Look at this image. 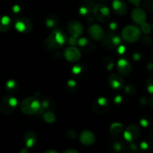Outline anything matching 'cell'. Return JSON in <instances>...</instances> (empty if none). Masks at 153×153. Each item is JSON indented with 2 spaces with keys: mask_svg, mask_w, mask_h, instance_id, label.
<instances>
[{
  "mask_svg": "<svg viewBox=\"0 0 153 153\" xmlns=\"http://www.w3.org/2000/svg\"><path fill=\"white\" fill-rule=\"evenodd\" d=\"M67 42V37L62 31L55 29L49 34V37L43 41V47L46 49H55L61 48Z\"/></svg>",
  "mask_w": 153,
  "mask_h": 153,
  "instance_id": "cell-1",
  "label": "cell"
},
{
  "mask_svg": "<svg viewBox=\"0 0 153 153\" xmlns=\"http://www.w3.org/2000/svg\"><path fill=\"white\" fill-rule=\"evenodd\" d=\"M19 108L21 111L25 114L33 115L40 111V102L35 97H28L21 102Z\"/></svg>",
  "mask_w": 153,
  "mask_h": 153,
  "instance_id": "cell-2",
  "label": "cell"
},
{
  "mask_svg": "<svg viewBox=\"0 0 153 153\" xmlns=\"http://www.w3.org/2000/svg\"><path fill=\"white\" fill-rule=\"evenodd\" d=\"M122 37L127 43H132L137 42L141 37V31L135 25H127L123 29Z\"/></svg>",
  "mask_w": 153,
  "mask_h": 153,
  "instance_id": "cell-3",
  "label": "cell"
},
{
  "mask_svg": "<svg viewBox=\"0 0 153 153\" xmlns=\"http://www.w3.org/2000/svg\"><path fill=\"white\" fill-rule=\"evenodd\" d=\"M17 105V100L11 95H6L0 105V111L4 115H10L14 112Z\"/></svg>",
  "mask_w": 153,
  "mask_h": 153,
  "instance_id": "cell-4",
  "label": "cell"
},
{
  "mask_svg": "<svg viewBox=\"0 0 153 153\" xmlns=\"http://www.w3.org/2000/svg\"><path fill=\"white\" fill-rule=\"evenodd\" d=\"M93 13L96 19L101 22H106L110 19L109 8L103 4H98L94 6Z\"/></svg>",
  "mask_w": 153,
  "mask_h": 153,
  "instance_id": "cell-5",
  "label": "cell"
},
{
  "mask_svg": "<svg viewBox=\"0 0 153 153\" xmlns=\"http://www.w3.org/2000/svg\"><path fill=\"white\" fill-rule=\"evenodd\" d=\"M67 28L70 35L76 38H79L83 34V26L77 20H72L69 22Z\"/></svg>",
  "mask_w": 153,
  "mask_h": 153,
  "instance_id": "cell-6",
  "label": "cell"
},
{
  "mask_svg": "<svg viewBox=\"0 0 153 153\" xmlns=\"http://www.w3.org/2000/svg\"><path fill=\"white\" fill-rule=\"evenodd\" d=\"M64 55L67 61H70V62H76L80 59L82 54L78 48H76V46H71L66 48L64 52Z\"/></svg>",
  "mask_w": 153,
  "mask_h": 153,
  "instance_id": "cell-7",
  "label": "cell"
},
{
  "mask_svg": "<svg viewBox=\"0 0 153 153\" xmlns=\"http://www.w3.org/2000/svg\"><path fill=\"white\" fill-rule=\"evenodd\" d=\"M15 28L19 32L28 33L32 28V24L29 19L24 17H19L15 21Z\"/></svg>",
  "mask_w": 153,
  "mask_h": 153,
  "instance_id": "cell-8",
  "label": "cell"
},
{
  "mask_svg": "<svg viewBox=\"0 0 153 153\" xmlns=\"http://www.w3.org/2000/svg\"><path fill=\"white\" fill-rule=\"evenodd\" d=\"M88 32L91 39L97 40V41L103 40L105 37L104 31L102 28V27L97 24H94V25H91L88 28Z\"/></svg>",
  "mask_w": 153,
  "mask_h": 153,
  "instance_id": "cell-9",
  "label": "cell"
},
{
  "mask_svg": "<svg viewBox=\"0 0 153 153\" xmlns=\"http://www.w3.org/2000/svg\"><path fill=\"white\" fill-rule=\"evenodd\" d=\"M131 16L132 20L137 25H141L143 22H146V14L144 10L140 7H136L131 11Z\"/></svg>",
  "mask_w": 153,
  "mask_h": 153,
  "instance_id": "cell-10",
  "label": "cell"
},
{
  "mask_svg": "<svg viewBox=\"0 0 153 153\" xmlns=\"http://www.w3.org/2000/svg\"><path fill=\"white\" fill-rule=\"evenodd\" d=\"M140 130L138 127L135 125H131L124 131V137L127 141L131 142L135 140L139 135Z\"/></svg>",
  "mask_w": 153,
  "mask_h": 153,
  "instance_id": "cell-11",
  "label": "cell"
},
{
  "mask_svg": "<svg viewBox=\"0 0 153 153\" xmlns=\"http://www.w3.org/2000/svg\"><path fill=\"white\" fill-rule=\"evenodd\" d=\"M79 139L81 143L85 146H91L95 142V135L89 130H84L80 134Z\"/></svg>",
  "mask_w": 153,
  "mask_h": 153,
  "instance_id": "cell-12",
  "label": "cell"
},
{
  "mask_svg": "<svg viewBox=\"0 0 153 153\" xmlns=\"http://www.w3.org/2000/svg\"><path fill=\"white\" fill-rule=\"evenodd\" d=\"M117 70L122 76H126L131 73V66L127 60L122 58L120 59L117 62Z\"/></svg>",
  "mask_w": 153,
  "mask_h": 153,
  "instance_id": "cell-13",
  "label": "cell"
},
{
  "mask_svg": "<svg viewBox=\"0 0 153 153\" xmlns=\"http://www.w3.org/2000/svg\"><path fill=\"white\" fill-rule=\"evenodd\" d=\"M109 85L115 90H119L123 87V79L117 74H111L108 78Z\"/></svg>",
  "mask_w": 153,
  "mask_h": 153,
  "instance_id": "cell-14",
  "label": "cell"
},
{
  "mask_svg": "<svg viewBox=\"0 0 153 153\" xmlns=\"http://www.w3.org/2000/svg\"><path fill=\"white\" fill-rule=\"evenodd\" d=\"M112 7H113V9L115 11V13H117L120 16L126 14L127 10H128L126 4L124 1H121V0H114L112 2Z\"/></svg>",
  "mask_w": 153,
  "mask_h": 153,
  "instance_id": "cell-15",
  "label": "cell"
},
{
  "mask_svg": "<svg viewBox=\"0 0 153 153\" xmlns=\"http://www.w3.org/2000/svg\"><path fill=\"white\" fill-rule=\"evenodd\" d=\"M105 38V37H104ZM120 38L118 36L114 35V34H109L107 37L105 38L104 43H105L106 46H110V49L115 47V46H118L120 43Z\"/></svg>",
  "mask_w": 153,
  "mask_h": 153,
  "instance_id": "cell-16",
  "label": "cell"
},
{
  "mask_svg": "<svg viewBox=\"0 0 153 153\" xmlns=\"http://www.w3.org/2000/svg\"><path fill=\"white\" fill-rule=\"evenodd\" d=\"M36 140H37V137L34 131H28L25 132L24 135V141H25V145L28 148H31L35 144Z\"/></svg>",
  "mask_w": 153,
  "mask_h": 153,
  "instance_id": "cell-17",
  "label": "cell"
},
{
  "mask_svg": "<svg viewBox=\"0 0 153 153\" xmlns=\"http://www.w3.org/2000/svg\"><path fill=\"white\" fill-rule=\"evenodd\" d=\"M11 27V20L7 16H0V31L6 32L9 31Z\"/></svg>",
  "mask_w": 153,
  "mask_h": 153,
  "instance_id": "cell-18",
  "label": "cell"
},
{
  "mask_svg": "<svg viewBox=\"0 0 153 153\" xmlns=\"http://www.w3.org/2000/svg\"><path fill=\"white\" fill-rule=\"evenodd\" d=\"M43 120H44L45 122H46L47 123L52 124L55 122V120H56V117H55V114L52 111H47L45 112L43 114Z\"/></svg>",
  "mask_w": 153,
  "mask_h": 153,
  "instance_id": "cell-19",
  "label": "cell"
},
{
  "mask_svg": "<svg viewBox=\"0 0 153 153\" xmlns=\"http://www.w3.org/2000/svg\"><path fill=\"white\" fill-rule=\"evenodd\" d=\"M123 130V126L122 124L119 123H114L111 126V132L114 135H117L119 133L121 132Z\"/></svg>",
  "mask_w": 153,
  "mask_h": 153,
  "instance_id": "cell-20",
  "label": "cell"
},
{
  "mask_svg": "<svg viewBox=\"0 0 153 153\" xmlns=\"http://www.w3.org/2000/svg\"><path fill=\"white\" fill-rule=\"evenodd\" d=\"M143 5L148 12L152 13L153 10V0H144Z\"/></svg>",
  "mask_w": 153,
  "mask_h": 153,
  "instance_id": "cell-21",
  "label": "cell"
},
{
  "mask_svg": "<svg viewBox=\"0 0 153 153\" xmlns=\"http://www.w3.org/2000/svg\"><path fill=\"white\" fill-rule=\"evenodd\" d=\"M141 31L144 33L145 34H149L151 32V27L148 22H143L141 24Z\"/></svg>",
  "mask_w": 153,
  "mask_h": 153,
  "instance_id": "cell-22",
  "label": "cell"
},
{
  "mask_svg": "<svg viewBox=\"0 0 153 153\" xmlns=\"http://www.w3.org/2000/svg\"><path fill=\"white\" fill-rule=\"evenodd\" d=\"M6 87H7V90L10 91H16V82L13 80H9L6 84Z\"/></svg>",
  "mask_w": 153,
  "mask_h": 153,
  "instance_id": "cell-23",
  "label": "cell"
},
{
  "mask_svg": "<svg viewBox=\"0 0 153 153\" xmlns=\"http://www.w3.org/2000/svg\"><path fill=\"white\" fill-rule=\"evenodd\" d=\"M97 105L100 108H105L108 106V100L105 97H100L97 100Z\"/></svg>",
  "mask_w": 153,
  "mask_h": 153,
  "instance_id": "cell-24",
  "label": "cell"
},
{
  "mask_svg": "<svg viewBox=\"0 0 153 153\" xmlns=\"http://www.w3.org/2000/svg\"><path fill=\"white\" fill-rule=\"evenodd\" d=\"M137 91H136V88H134L132 85H128V86L126 88V93L128 95L133 96L136 94Z\"/></svg>",
  "mask_w": 153,
  "mask_h": 153,
  "instance_id": "cell-25",
  "label": "cell"
},
{
  "mask_svg": "<svg viewBox=\"0 0 153 153\" xmlns=\"http://www.w3.org/2000/svg\"><path fill=\"white\" fill-rule=\"evenodd\" d=\"M56 22L55 20L53 19V17H51V16H48L47 19L46 21V25L48 28H53L55 25Z\"/></svg>",
  "mask_w": 153,
  "mask_h": 153,
  "instance_id": "cell-26",
  "label": "cell"
},
{
  "mask_svg": "<svg viewBox=\"0 0 153 153\" xmlns=\"http://www.w3.org/2000/svg\"><path fill=\"white\" fill-rule=\"evenodd\" d=\"M141 42L143 45H145V46H149V45L152 43V40H151V38L149 36H144V37H143V38H142Z\"/></svg>",
  "mask_w": 153,
  "mask_h": 153,
  "instance_id": "cell-27",
  "label": "cell"
},
{
  "mask_svg": "<svg viewBox=\"0 0 153 153\" xmlns=\"http://www.w3.org/2000/svg\"><path fill=\"white\" fill-rule=\"evenodd\" d=\"M88 39L85 38V37H82V38H80L79 40H78V44H79V46H81V48H82L83 47V46L88 43Z\"/></svg>",
  "mask_w": 153,
  "mask_h": 153,
  "instance_id": "cell-28",
  "label": "cell"
},
{
  "mask_svg": "<svg viewBox=\"0 0 153 153\" xmlns=\"http://www.w3.org/2000/svg\"><path fill=\"white\" fill-rule=\"evenodd\" d=\"M148 81H149V82L150 84H149V85H147V90H148V91H149V94H152V93H153V85H152V78H149V79H148Z\"/></svg>",
  "mask_w": 153,
  "mask_h": 153,
  "instance_id": "cell-29",
  "label": "cell"
},
{
  "mask_svg": "<svg viewBox=\"0 0 153 153\" xmlns=\"http://www.w3.org/2000/svg\"><path fill=\"white\" fill-rule=\"evenodd\" d=\"M76 39H77V38H76V37H72V36H71V37H70V40H69V43H70L71 46H76V43H77Z\"/></svg>",
  "mask_w": 153,
  "mask_h": 153,
  "instance_id": "cell-30",
  "label": "cell"
},
{
  "mask_svg": "<svg viewBox=\"0 0 153 153\" xmlns=\"http://www.w3.org/2000/svg\"><path fill=\"white\" fill-rule=\"evenodd\" d=\"M81 70H82V69H81V67H79V66H75L73 69V72L75 73V74H78V73H79L81 72Z\"/></svg>",
  "mask_w": 153,
  "mask_h": 153,
  "instance_id": "cell-31",
  "label": "cell"
},
{
  "mask_svg": "<svg viewBox=\"0 0 153 153\" xmlns=\"http://www.w3.org/2000/svg\"><path fill=\"white\" fill-rule=\"evenodd\" d=\"M88 13V9L86 7H82L80 8V13L82 15H86Z\"/></svg>",
  "mask_w": 153,
  "mask_h": 153,
  "instance_id": "cell-32",
  "label": "cell"
},
{
  "mask_svg": "<svg viewBox=\"0 0 153 153\" xmlns=\"http://www.w3.org/2000/svg\"><path fill=\"white\" fill-rule=\"evenodd\" d=\"M68 135L70 137H72V138H75L76 137V132L73 130H70L68 131Z\"/></svg>",
  "mask_w": 153,
  "mask_h": 153,
  "instance_id": "cell-33",
  "label": "cell"
},
{
  "mask_svg": "<svg viewBox=\"0 0 153 153\" xmlns=\"http://www.w3.org/2000/svg\"><path fill=\"white\" fill-rule=\"evenodd\" d=\"M128 1H129V2H131V4H134V5L139 6L140 5L141 0H128Z\"/></svg>",
  "mask_w": 153,
  "mask_h": 153,
  "instance_id": "cell-34",
  "label": "cell"
},
{
  "mask_svg": "<svg viewBox=\"0 0 153 153\" xmlns=\"http://www.w3.org/2000/svg\"><path fill=\"white\" fill-rule=\"evenodd\" d=\"M67 85H68V86L70 87V88H75L76 85V82H75L74 80H70L68 82V83H67Z\"/></svg>",
  "mask_w": 153,
  "mask_h": 153,
  "instance_id": "cell-35",
  "label": "cell"
},
{
  "mask_svg": "<svg viewBox=\"0 0 153 153\" xmlns=\"http://www.w3.org/2000/svg\"><path fill=\"white\" fill-rule=\"evenodd\" d=\"M64 153H79V152L74 149H69L64 151Z\"/></svg>",
  "mask_w": 153,
  "mask_h": 153,
  "instance_id": "cell-36",
  "label": "cell"
},
{
  "mask_svg": "<svg viewBox=\"0 0 153 153\" xmlns=\"http://www.w3.org/2000/svg\"><path fill=\"white\" fill-rule=\"evenodd\" d=\"M117 50H118V52H119L120 54H123V53H124V52H125L126 49L123 46H120Z\"/></svg>",
  "mask_w": 153,
  "mask_h": 153,
  "instance_id": "cell-37",
  "label": "cell"
},
{
  "mask_svg": "<svg viewBox=\"0 0 153 153\" xmlns=\"http://www.w3.org/2000/svg\"><path fill=\"white\" fill-rule=\"evenodd\" d=\"M49 105V102L48 100H44L42 103V107L43 108H48V106Z\"/></svg>",
  "mask_w": 153,
  "mask_h": 153,
  "instance_id": "cell-38",
  "label": "cell"
},
{
  "mask_svg": "<svg viewBox=\"0 0 153 153\" xmlns=\"http://www.w3.org/2000/svg\"><path fill=\"white\" fill-rule=\"evenodd\" d=\"M140 124H141V125L143 126V127H146L148 126V122H147V120H146L143 119V120H140Z\"/></svg>",
  "mask_w": 153,
  "mask_h": 153,
  "instance_id": "cell-39",
  "label": "cell"
},
{
  "mask_svg": "<svg viewBox=\"0 0 153 153\" xmlns=\"http://www.w3.org/2000/svg\"><path fill=\"white\" fill-rule=\"evenodd\" d=\"M133 58H134V59L136 60V61H138L140 58V55H139L138 53H134V55H133Z\"/></svg>",
  "mask_w": 153,
  "mask_h": 153,
  "instance_id": "cell-40",
  "label": "cell"
},
{
  "mask_svg": "<svg viewBox=\"0 0 153 153\" xmlns=\"http://www.w3.org/2000/svg\"><path fill=\"white\" fill-rule=\"evenodd\" d=\"M114 100H115V102L120 103L121 101H122V97H120V96H117V97H116V98L114 99Z\"/></svg>",
  "mask_w": 153,
  "mask_h": 153,
  "instance_id": "cell-41",
  "label": "cell"
},
{
  "mask_svg": "<svg viewBox=\"0 0 153 153\" xmlns=\"http://www.w3.org/2000/svg\"><path fill=\"white\" fill-rule=\"evenodd\" d=\"M43 153H59L58 151L55 150V149H49V150H46V152H44Z\"/></svg>",
  "mask_w": 153,
  "mask_h": 153,
  "instance_id": "cell-42",
  "label": "cell"
},
{
  "mask_svg": "<svg viewBox=\"0 0 153 153\" xmlns=\"http://www.w3.org/2000/svg\"><path fill=\"white\" fill-rule=\"evenodd\" d=\"M110 27H111V29H115V28H116V27H117V24L115 23V22H112V23H111V25H110Z\"/></svg>",
  "mask_w": 153,
  "mask_h": 153,
  "instance_id": "cell-43",
  "label": "cell"
},
{
  "mask_svg": "<svg viewBox=\"0 0 153 153\" xmlns=\"http://www.w3.org/2000/svg\"><path fill=\"white\" fill-rule=\"evenodd\" d=\"M140 146H141V147L143 148V149H146V148L148 147L147 144H146V143H145V142H143V143H141V145H140Z\"/></svg>",
  "mask_w": 153,
  "mask_h": 153,
  "instance_id": "cell-44",
  "label": "cell"
},
{
  "mask_svg": "<svg viewBox=\"0 0 153 153\" xmlns=\"http://www.w3.org/2000/svg\"><path fill=\"white\" fill-rule=\"evenodd\" d=\"M114 147H115V149H117V150H120V148H121V146H120V145L119 144V143H116V144H115V146H114Z\"/></svg>",
  "mask_w": 153,
  "mask_h": 153,
  "instance_id": "cell-45",
  "label": "cell"
},
{
  "mask_svg": "<svg viewBox=\"0 0 153 153\" xmlns=\"http://www.w3.org/2000/svg\"><path fill=\"white\" fill-rule=\"evenodd\" d=\"M19 6H17V5L14 6V7H13V11H14V12H19Z\"/></svg>",
  "mask_w": 153,
  "mask_h": 153,
  "instance_id": "cell-46",
  "label": "cell"
},
{
  "mask_svg": "<svg viewBox=\"0 0 153 153\" xmlns=\"http://www.w3.org/2000/svg\"><path fill=\"white\" fill-rule=\"evenodd\" d=\"M21 153H27V150H26V149H23V150L21 152Z\"/></svg>",
  "mask_w": 153,
  "mask_h": 153,
  "instance_id": "cell-47",
  "label": "cell"
}]
</instances>
